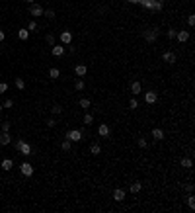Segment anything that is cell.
<instances>
[{"mask_svg":"<svg viewBox=\"0 0 195 213\" xmlns=\"http://www.w3.org/2000/svg\"><path fill=\"white\" fill-rule=\"evenodd\" d=\"M139 4L144 6L146 10H152V6H154V0H139Z\"/></svg>","mask_w":195,"mask_h":213,"instance_id":"cell-22","label":"cell"},{"mask_svg":"<svg viewBox=\"0 0 195 213\" xmlns=\"http://www.w3.org/2000/svg\"><path fill=\"white\" fill-rule=\"evenodd\" d=\"M33 29H37V24H35V22H30V24H27V31H33Z\"/></svg>","mask_w":195,"mask_h":213,"instance_id":"cell-38","label":"cell"},{"mask_svg":"<svg viewBox=\"0 0 195 213\" xmlns=\"http://www.w3.org/2000/svg\"><path fill=\"white\" fill-rule=\"evenodd\" d=\"M141 190H142V184H141V182H133L131 188H129V192H131V194H139Z\"/></svg>","mask_w":195,"mask_h":213,"instance_id":"cell-15","label":"cell"},{"mask_svg":"<svg viewBox=\"0 0 195 213\" xmlns=\"http://www.w3.org/2000/svg\"><path fill=\"white\" fill-rule=\"evenodd\" d=\"M86 72H88V67H86V65H76L74 67V75L76 76H84Z\"/></svg>","mask_w":195,"mask_h":213,"instance_id":"cell-10","label":"cell"},{"mask_svg":"<svg viewBox=\"0 0 195 213\" xmlns=\"http://www.w3.org/2000/svg\"><path fill=\"white\" fill-rule=\"evenodd\" d=\"M61 112H63V108H61L59 104H57V106H53V108H51V114H53V115H61Z\"/></svg>","mask_w":195,"mask_h":213,"instance_id":"cell-30","label":"cell"},{"mask_svg":"<svg viewBox=\"0 0 195 213\" xmlns=\"http://www.w3.org/2000/svg\"><path fill=\"white\" fill-rule=\"evenodd\" d=\"M141 90H142V86H141V82H139V80H135V82L131 84V92H133L135 96H137V94H141Z\"/></svg>","mask_w":195,"mask_h":213,"instance_id":"cell-16","label":"cell"},{"mask_svg":"<svg viewBox=\"0 0 195 213\" xmlns=\"http://www.w3.org/2000/svg\"><path fill=\"white\" fill-rule=\"evenodd\" d=\"M26 2H27V4H33V2H35V0H26Z\"/></svg>","mask_w":195,"mask_h":213,"instance_id":"cell-46","label":"cell"},{"mask_svg":"<svg viewBox=\"0 0 195 213\" xmlns=\"http://www.w3.org/2000/svg\"><path fill=\"white\" fill-rule=\"evenodd\" d=\"M64 51H67V49H64L63 45H57V43H55L53 49H51V53H53L55 57H61V55H64Z\"/></svg>","mask_w":195,"mask_h":213,"instance_id":"cell-13","label":"cell"},{"mask_svg":"<svg viewBox=\"0 0 195 213\" xmlns=\"http://www.w3.org/2000/svg\"><path fill=\"white\" fill-rule=\"evenodd\" d=\"M127 2H131V4H139V0H127Z\"/></svg>","mask_w":195,"mask_h":213,"instance_id":"cell-45","label":"cell"},{"mask_svg":"<svg viewBox=\"0 0 195 213\" xmlns=\"http://www.w3.org/2000/svg\"><path fill=\"white\" fill-rule=\"evenodd\" d=\"M49 76H51V78H59L61 76V70L59 69H51V70H49Z\"/></svg>","mask_w":195,"mask_h":213,"instance_id":"cell-28","label":"cell"},{"mask_svg":"<svg viewBox=\"0 0 195 213\" xmlns=\"http://www.w3.org/2000/svg\"><path fill=\"white\" fill-rule=\"evenodd\" d=\"M6 90H8V84H6V82H0V94H4Z\"/></svg>","mask_w":195,"mask_h":213,"instance_id":"cell-40","label":"cell"},{"mask_svg":"<svg viewBox=\"0 0 195 213\" xmlns=\"http://www.w3.org/2000/svg\"><path fill=\"white\" fill-rule=\"evenodd\" d=\"M70 41H72V33H70V31H63V33H61V43H64V45H70Z\"/></svg>","mask_w":195,"mask_h":213,"instance_id":"cell-12","label":"cell"},{"mask_svg":"<svg viewBox=\"0 0 195 213\" xmlns=\"http://www.w3.org/2000/svg\"><path fill=\"white\" fill-rule=\"evenodd\" d=\"M20 172L24 174V176H27V178H30V176H33V166H31L30 162H21V166H20Z\"/></svg>","mask_w":195,"mask_h":213,"instance_id":"cell-4","label":"cell"},{"mask_svg":"<svg viewBox=\"0 0 195 213\" xmlns=\"http://www.w3.org/2000/svg\"><path fill=\"white\" fill-rule=\"evenodd\" d=\"M55 125H57V121H55V119H53V117H51V119H49V121H47V127H55Z\"/></svg>","mask_w":195,"mask_h":213,"instance_id":"cell-43","label":"cell"},{"mask_svg":"<svg viewBox=\"0 0 195 213\" xmlns=\"http://www.w3.org/2000/svg\"><path fill=\"white\" fill-rule=\"evenodd\" d=\"M162 10H164V0H154L152 12H162Z\"/></svg>","mask_w":195,"mask_h":213,"instance_id":"cell-21","label":"cell"},{"mask_svg":"<svg viewBox=\"0 0 195 213\" xmlns=\"http://www.w3.org/2000/svg\"><path fill=\"white\" fill-rule=\"evenodd\" d=\"M14 82H16V86L20 88V90H24V88H26V80H24V78H16Z\"/></svg>","mask_w":195,"mask_h":213,"instance_id":"cell-27","label":"cell"},{"mask_svg":"<svg viewBox=\"0 0 195 213\" xmlns=\"http://www.w3.org/2000/svg\"><path fill=\"white\" fill-rule=\"evenodd\" d=\"M45 41H47V43H49V45H51V47H53V45H55V35H53V33H49V35H47V37H45Z\"/></svg>","mask_w":195,"mask_h":213,"instance_id":"cell-34","label":"cell"},{"mask_svg":"<svg viewBox=\"0 0 195 213\" xmlns=\"http://www.w3.org/2000/svg\"><path fill=\"white\" fill-rule=\"evenodd\" d=\"M16 149L21 152V155H30V152H31V147H30V143H26V141H21V139H18V141H16Z\"/></svg>","mask_w":195,"mask_h":213,"instance_id":"cell-2","label":"cell"},{"mask_svg":"<svg viewBox=\"0 0 195 213\" xmlns=\"http://www.w3.org/2000/svg\"><path fill=\"white\" fill-rule=\"evenodd\" d=\"M0 112H2V104H0Z\"/></svg>","mask_w":195,"mask_h":213,"instance_id":"cell-47","label":"cell"},{"mask_svg":"<svg viewBox=\"0 0 195 213\" xmlns=\"http://www.w3.org/2000/svg\"><path fill=\"white\" fill-rule=\"evenodd\" d=\"M74 90H78V92L84 90V80H82V78H76V80H74Z\"/></svg>","mask_w":195,"mask_h":213,"instance_id":"cell-23","label":"cell"},{"mask_svg":"<svg viewBox=\"0 0 195 213\" xmlns=\"http://www.w3.org/2000/svg\"><path fill=\"white\" fill-rule=\"evenodd\" d=\"M92 121H94V115H92V114H86V115H84V123H86V125H90Z\"/></svg>","mask_w":195,"mask_h":213,"instance_id":"cell-35","label":"cell"},{"mask_svg":"<svg viewBox=\"0 0 195 213\" xmlns=\"http://www.w3.org/2000/svg\"><path fill=\"white\" fill-rule=\"evenodd\" d=\"M162 59H164V63H176V55L174 53H172V51H166V53L162 55Z\"/></svg>","mask_w":195,"mask_h":213,"instance_id":"cell-14","label":"cell"},{"mask_svg":"<svg viewBox=\"0 0 195 213\" xmlns=\"http://www.w3.org/2000/svg\"><path fill=\"white\" fill-rule=\"evenodd\" d=\"M43 16L49 18V20H53L55 18V10H45V12H43Z\"/></svg>","mask_w":195,"mask_h":213,"instance_id":"cell-33","label":"cell"},{"mask_svg":"<svg viewBox=\"0 0 195 213\" xmlns=\"http://www.w3.org/2000/svg\"><path fill=\"white\" fill-rule=\"evenodd\" d=\"M142 37L146 39L148 43H154V41L158 39V29H156V27H148V29H144Z\"/></svg>","mask_w":195,"mask_h":213,"instance_id":"cell-1","label":"cell"},{"mask_svg":"<svg viewBox=\"0 0 195 213\" xmlns=\"http://www.w3.org/2000/svg\"><path fill=\"white\" fill-rule=\"evenodd\" d=\"M183 190H185L187 194H193V184H191V182H187V184L183 186Z\"/></svg>","mask_w":195,"mask_h":213,"instance_id":"cell-36","label":"cell"},{"mask_svg":"<svg viewBox=\"0 0 195 213\" xmlns=\"http://www.w3.org/2000/svg\"><path fill=\"white\" fill-rule=\"evenodd\" d=\"M70 147H72V141H70V139H64V141L61 143V149H63V151H70Z\"/></svg>","mask_w":195,"mask_h":213,"instance_id":"cell-25","label":"cell"},{"mask_svg":"<svg viewBox=\"0 0 195 213\" xmlns=\"http://www.w3.org/2000/svg\"><path fill=\"white\" fill-rule=\"evenodd\" d=\"M137 145H139L141 149H146V145H148V141H146V139H142V137H141L139 141H137Z\"/></svg>","mask_w":195,"mask_h":213,"instance_id":"cell-32","label":"cell"},{"mask_svg":"<svg viewBox=\"0 0 195 213\" xmlns=\"http://www.w3.org/2000/svg\"><path fill=\"white\" fill-rule=\"evenodd\" d=\"M30 14H31V16H35V18H37V16H43V8H41V6L39 4H31L30 6Z\"/></svg>","mask_w":195,"mask_h":213,"instance_id":"cell-7","label":"cell"},{"mask_svg":"<svg viewBox=\"0 0 195 213\" xmlns=\"http://www.w3.org/2000/svg\"><path fill=\"white\" fill-rule=\"evenodd\" d=\"M187 207L195 209V197H193V194H189V197H187Z\"/></svg>","mask_w":195,"mask_h":213,"instance_id":"cell-26","label":"cell"},{"mask_svg":"<svg viewBox=\"0 0 195 213\" xmlns=\"http://www.w3.org/2000/svg\"><path fill=\"white\" fill-rule=\"evenodd\" d=\"M18 37H20L21 41H26L27 37H30V31H27V27H21V29H18Z\"/></svg>","mask_w":195,"mask_h":213,"instance_id":"cell-17","label":"cell"},{"mask_svg":"<svg viewBox=\"0 0 195 213\" xmlns=\"http://www.w3.org/2000/svg\"><path fill=\"white\" fill-rule=\"evenodd\" d=\"M176 39L179 43H185L187 39H189V31H176Z\"/></svg>","mask_w":195,"mask_h":213,"instance_id":"cell-11","label":"cell"},{"mask_svg":"<svg viewBox=\"0 0 195 213\" xmlns=\"http://www.w3.org/2000/svg\"><path fill=\"white\" fill-rule=\"evenodd\" d=\"M12 106H14V102H12V100L8 98V100H6V102H4V106H2V108H12Z\"/></svg>","mask_w":195,"mask_h":213,"instance_id":"cell-41","label":"cell"},{"mask_svg":"<svg viewBox=\"0 0 195 213\" xmlns=\"http://www.w3.org/2000/svg\"><path fill=\"white\" fill-rule=\"evenodd\" d=\"M80 108L88 109V108H90V100H88V98H82V100H80Z\"/></svg>","mask_w":195,"mask_h":213,"instance_id":"cell-31","label":"cell"},{"mask_svg":"<svg viewBox=\"0 0 195 213\" xmlns=\"http://www.w3.org/2000/svg\"><path fill=\"white\" fill-rule=\"evenodd\" d=\"M125 196H127V192H125L123 188H115V190H113V200H115V201H123Z\"/></svg>","mask_w":195,"mask_h":213,"instance_id":"cell-5","label":"cell"},{"mask_svg":"<svg viewBox=\"0 0 195 213\" xmlns=\"http://www.w3.org/2000/svg\"><path fill=\"white\" fill-rule=\"evenodd\" d=\"M10 143H12L10 131H2V133H0V145H10Z\"/></svg>","mask_w":195,"mask_h":213,"instance_id":"cell-8","label":"cell"},{"mask_svg":"<svg viewBox=\"0 0 195 213\" xmlns=\"http://www.w3.org/2000/svg\"><path fill=\"white\" fill-rule=\"evenodd\" d=\"M152 139H156V141H162V139H164V131L162 129H152Z\"/></svg>","mask_w":195,"mask_h":213,"instance_id":"cell-18","label":"cell"},{"mask_svg":"<svg viewBox=\"0 0 195 213\" xmlns=\"http://www.w3.org/2000/svg\"><path fill=\"white\" fill-rule=\"evenodd\" d=\"M67 139H70V141H74V143L82 141V131L80 129H72V131H68V133H67Z\"/></svg>","mask_w":195,"mask_h":213,"instance_id":"cell-3","label":"cell"},{"mask_svg":"<svg viewBox=\"0 0 195 213\" xmlns=\"http://www.w3.org/2000/svg\"><path fill=\"white\" fill-rule=\"evenodd\" d=\"M12 166H14V160L12 158H4L2 160V170H12Z\"/></svg>","mask_w":195,"mask_h":213,"instance_id":"cell-20","label":"cell"},{"mask_svg":"<svg viewBox=\"0 0 195 213\" xmlns=\"http://www.w3.org/2000/svg\"><path fill=\"white\" fill-rule=\"evenodd\" d=\"M109 133H111V129H109V125H105V123L98 127V135L100 137H109Z\"/></svg>","mask_w":195,"mask_h":213,"instance_id":"cell-9","label":"cell"},{"mask_svg":"<svg viewBox=\"0 0 195 213\" xmlns=\"http://www.w3.org/2000/svg\"><path fill=\"white\" fill-rule=\"evenodd\" d=\"M2 131H10V121H4L2 123Z\"/></svg>","mask_w":195,"mask_h":213,"instance_id":"cell-42","label":"cell"},{"mask_svg":"<svg viewBox=\"0 0 195 213\" xmlns=\"http://www.w3.org/2000/svg\"><path fill=\"white\" fill-rule=\"evenodd\" d=\"M156 100H158V94L154 90H150V92L144 94V102H146V104H156Z\"/></svg>","mask_w":195,"mask_h":213,"instance_id":"cell-6","label":"cell"},{"mask_svg":"<svg viewBox=\"0 0 195 213\" xmlns=\"http://www.w3.org/2000/svg\"><path fill=\"white\" fill-rule=\"evenodd\" d=\"M129 108H131V109H139V102H137V98L129 100Z\"/></svg>","mask_w":195,"mask_h":213,"instance_id":"cell-29","label":"cell"},{"mask_svg":"<svg viewBox=\"0 0 195 213\" xmlns=\"http://www.w3.org/2000/svg\"><path fill=\"white\" fill-rule=\"evenodd\" d=\"M182 166H183V168H191V166H193V160H191L189 157H183V158H182Z\"/></svg>","mask_w":195,"mask_h":213,"instance_id":"cell-24","label":"cell"},{"mask_svg":"<svg viewBox=\"0 0 195 213\" xmlns=\"http://www.w3.org/2000/svg\"><path fill=\"white\" fill-rule=\"evenodd\" d=\"M187 24H189V26H195V16H193V14L187 16Z\"/></svg>","mask_w":195,"mask_h":213,"instance_id":"cell-39","label":"cell"},{"mask_svg":"<svg viewBox=\"0 0 195 213\" xmlns=\"http://www.w3.org/2000/svg\"><path fill=\"white\" fill-rule=\"evenodd\" d=\"M100 151H102L100 143H98V141H94V143L90 145V152H92V155H100Z\"/></svg>","mask_w":195,"mask_h":213,"instance_id":"cell-19","label":"cell"},{"mask_svg":"<svg viewBox=\"0 0 195 213\" xmlns=\"http://www.w3.org/2000/svg\"><path fill=\"white\" fill-rule=\"evenodd\" d=\"M176 31L178 29H168V31H166L168 33V39H176Z\"/></svg>","mask_w":195,"mask_h":213,"instance_id":"cell-37","label":"cell"},{"mask_svg":"<svg viewBox=\"0 0 195 213\" xmlns=\"http://www.w3.org/2000/svg\"><path fill=\"white\" fill-rule=\"evenodd\" d=\"M4 39H6V33H4V31H2V29H0V43H2V41H4Z\"/></svg>","mask_w":195,"mask_h":213,"instance_id":"cell-44","label":"cell"}]
</instances>
